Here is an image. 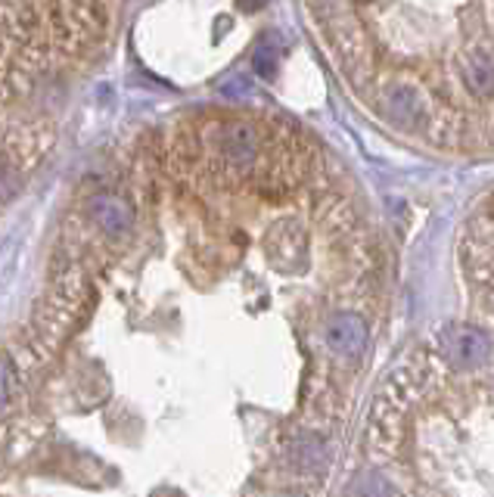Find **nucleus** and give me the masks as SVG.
<instances>
[{
    "label": "nucleus",
    "mask_w": 494,
    "mask_h": 497,
    "mask_svg": "<svg viewBox=\"0 0 494 497\" xmlns=\"http://www.w3.org/2000/svg\"><path fill=\"white\" fill-rule=\"evenodd\" d=\"M268 0H240V6H246V10H259V6H265Z\"/></svg>",
    "instance_id": "5"
},
{
    "label": "nucleus",
    "mask_w": 494,
    "mask_h": 497,
    "mask_svg": "<svg viewBox=\"0 0 494 497\" xmlns=\"http://www.w3.org/2000/svg\"><path fill=\"white\" fill-rule=\"evenodd\" d=\"M93 214H97L100 224L112 233L125 231V227L131 224V208H128L125 203H119V199H110V196L93 203Z\"/></svg>",
    "instance_id": "3"
},
{
    "label": "nucleus",
    "mask_w": 494,
    "mask_h": 497,
    "mask_svg": "<svg viewBox=\"0 0 494 497\" xmlns=\"http://www.w3.org/2000/svg\"><path fill=\"white\" fill-rule=\"evenodd\" d=\"M255 72H259L261 78H270L277 72V50L268 47V41H261L259 50H255Z\"/></svg>",
    "instance_id": "4"
},
{
    "label": "nucleus",
    "mask_w": 494,
    "mask_h": 497,
    "mask_svg": "<svg viewBox=\"0 0 494 497\" xmlns=\"http://www.w3.org/2000/svg\"><path fill=\"white\" fill-rule=\"evenodd\" d=\"M323 342L336 358H357L367 348V327L357 314L351 311H336L327 318L323 327Z\"/></svg>",
    "instance_id": "1"
},
{
    "label": "nucleus",
    "mask_w": 494,
    "mask_h": 497,
    "mask_svg": "<svg viewBox=\"0 0 494 497\" xmlns=\"http://www.w3.org/2000/svg\"><path fill=\"white\" fill-rule=\"evenodd\" d=\"M448 358L460 367H472L489 358V336L476 327H454L448 333Z\"/></svg>",
    "instance_id": "2"
}]
</instances>
